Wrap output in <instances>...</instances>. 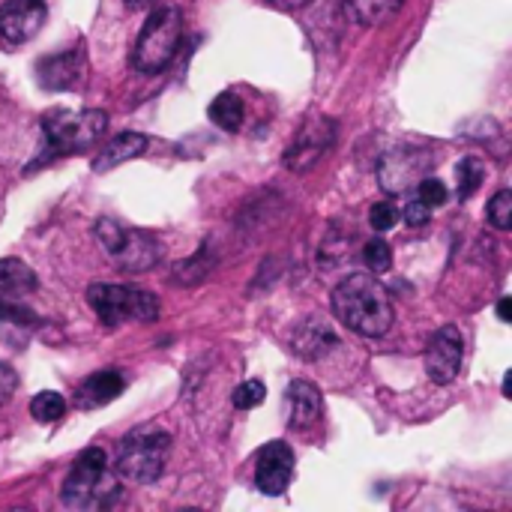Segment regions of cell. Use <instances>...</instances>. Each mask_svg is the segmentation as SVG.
Here are the masks:
<instances>
[{
	"label": "cell",
	"mask_w": 512,
	"mask_h": 512,
	"mask_svg": "<svg viewBox=\"0 0 512 512\" xmlns=\"http://www.w3.org/2000/svg\"><path fill=\"white\" fill-rule=\"evenodd\" d=\"M336 318L363 339H381L396 321L393 297L381 279L372 273H351L333 291Z\"/></svg>",
	"instance_id": "cell-1"
},
{
	"label": "cell",
	"mask_w": 512,
	"mask_h": 512,
	"mask_svg": "<svg viewBox=\"0 0 512 512\" xmlns=\"http://www.w3.org/2000/svg\"><path fill=\"white\" fill-rule=\"evenodd\" d=\"M39 129H42V147H39V156L24 168L27 174L45 168L48 162L60 156H75L81 150H90L105 135L108 114L99 108H87V111L54 108L42 117Z\"/></svg>",
	"instance_id": "cell-2"
},
{
	"label": "cell",
	"mask_w": 512,
	"mask_h": 512,
	"mask_svg": "<svg viewBox=\"0 0 512 512\" xmlns=\"http://www.w3.org/2000/svg\"><path fill=\"white\" fill-rule=\"evenodd\" d=\"M120 495V483L108 468L105 450H84L63 480L60 498L72 510H108Z\"/></svg>",
	"instance_id": "cell-3"
},
{
	"label": "cell",
	"mask_w": 512,
	"mask_h": 512,
	"mask_svg": "<svg viewBox=\"0 0 512 512\" xmlns=\"http://www.w3.org/2000/svg\"><path fill=\"white\" fill-rule=\"evenodd\" d=\"M168 453H171V435L153 426L135 429L129 432L120 444H117V459H114V471L129 480V483H156L165 474L168 465Z\"/></svg>",
	"instance_id": "cell-4"
},
{
	"label": "cell",
	"mask_w": 512,
	"mask_h": 512,
	"mask_svg": "<svg viewBox=\"0 0 512 512\" xmlns=\"http://www.w3.org/2000/svg\"><path fill=\"white\" fill-rule=\"evenodd\" d=\"M183 36V18L177 6H156L144 21L132 48V66L144 75H156L171 66Z\"/></svg>",
	"instance_id": "cell-5"
},
{
	"label": "cell",
	"mask_w": 512,
	"mask_h": 512,
	"mask_svg": "<svg viewBox=\"0 0 512 512\" xmlns=\"http://www.w3.org/2000/svg\"><path fill=\"white\" fill-rule=\"evenodd\" d=\"M96 240L102 252L129 273H144L159 264L162 258V243L141 228H126L114 219H99L96 222Z\"/></svg>",
	"instance_id": "cell-6"
},
{
	"label": "cell",
	"mask_w": 512,
	"mask_h": 512,
	"mask_svg": "<svg viewBox=\"0 0 512 512\" xmlns=\"http://www.w3.org/2000/svg\"><path fill=\"white\" fill-rule=\"evenodd\" d=\"M87 303L105 327H120L129 321H156L159 315V300L150 291L132 285H90Z\"/></svg>",
	"instance_id": "cell-7"
},
{
	"label": "cell",
	"mask_w": 512,
	"mask_h": 512,
	"mask_svg": "<svg viewBox=\"0 0 512 512\" xmlns=\"http://www.w3.org/2000/svg\"><path fill=\"white\" fill-rule=\"evenodd\" d=\"M333 141H336V120H330V117L309 120L297 132V138L291 141V147L285 150V168L288 171H297V174L309 171L315 162H321L327 156V150L333 147Z\"/></svg>",
	"instance_id": "cell-8"
},
{
	"label": "cell",
	"mask_w": 512,
	"mask_h": 512,
	"mask_svg": "<svg viewBox=\"0 0 512 512\" xmlns=\"http://www.w3.org/2000/svg\"><path fill=\"white\" fill-rule=\"evenodd\" d=\"M432 168V156L426 150H414V147H399V150H390L381 165H378V177H381V186L384 192H393V195H402L408 192L411 186H417Z\"/></svg>",
	"instance_id": "cell-9"
},
{
	"label": "cell",
	"mask_w": 512,
	"mask_h": 512,
	"mask_svg": "<svg viewBox=\"0 0 512 512\" xmlns=\"http://www.w3.org/2000/svg\"><path fill=\"white\" fill-rule=\"evenodd\" d=\"M462 354H465V342H462V333L459 327L447 324L441 327L429 345H426V372L435 384H453L459 378V369H462Z\"/></svg>",
	"instance_id": "cell-10"
},
{
	"label": "cell",
	"mask_w": 512,
	"mask_h": 512,
	"mask_svg": "<svg viewBox=\"0 0 512 512\" xmlns=\"http://www.w3.org/2000/svg\"><path fill=\"white\" fill-rule=\"evenodd\" d=\"M294 480V453L285 441H273L258 450L255 456V486L276 498L282 495Z\"/></svg>",
	"instance_id": "cell-11"
},
{
	"label": "cell",
	"mask_w": 512,
	"mask_h": 512,
	"mask_svg": "<svg viewBox=\"0 0 512 512\" xmlns=\"http://www.w3.org/2000/svg\"><path fill=\"white\" fill-rule=\"evenodd\" d=\"M45 18V0H6L0 6V36L9 45H24L42 30Z\"/></svg>",
	"instance_id": "cell-12"
},
{
	"label": "cell",
	"mask_w": 512,
	"mask_h": 512,
	"mask_svg": "<svg viewBox=\"0 0 512 512\" xmlns=\"http://www.w3.org/2000/svg\"><path fill=\"white\" fill-rule=\"evenodd\" d=\"M36 78L45 90H81L87 78L84 48H69L60 54H45L36 63Z\"/></svg>",
	"instance_id": "cell-13"
},
{
	"label": "cell",
	"mask_w": 512,
	"mask_h": 512,
	"mask_svg": "<svg viewBox=\"0 0 512 512\" xmlns=\"http://www.w3.org/2000/svg\"><path fill=\"white\" fill-rule=\"evenodd\" d=\"M123 390H126L123 372H117V369H102V372H96V375H90V378L81 381V387H78V393H75V405H78L81 411H96V408L111 405Z\"/></svg>",
	"instance_id": "cell-14"
},
{
	"label": "cell",
	"mask_w": 512,
	"mask_h": 512,
	"mask_svg": "<svg viewBox=\"0 0 512 512\" xmlns=\"http://www.w3.org/2000/svg\"><path fill=\"white\" fill-rule=\"evenodd\" d=\"M285 402H288V426H291V429H309V426H315V423L321 420L324 402H321V393H318L315 384H309V381H294V384L288 387Z\"/></svg>",
	"instance_id": "cell-15"
},
{
	"label": "cell",
	"mask_w": 512,
	"mask_h": 512,
	"mask_svg": "<svg viewBox=\"0 0 512 512\" xmlns=\"http://www.w3.org/2000/svg\"><path fill=\"white\" fill-rule=\"evenodd\" d=\"M336 345H339V336L330 330V324H324L318 318L303 321L294 333V351L306 360H318L327 351H333Z\"/></svg>",
	"instance_id": "cell-16"
},
{
	"label": "cell",
	"mask_w": 512,
	"mask_h": 512,
	"mask_svg": "<svg viewBox=\"0 0 512 512\" xmlns=\"http://www.w3.org/2000/svg\"><path fill=\"white\" fill-rule=\"evenodd\" d=\"M144 150H147V135H141V132H123V135L111 138L102 147V153L93 159V171H111V168H117V165L141 156Z\"/></svg>",
	"instance_id": "cell-17"
},
{
	"label": "cell",
	"mask_w": 512,
	"mask_h": 512,
	"mask_svg": "<svg viewBox=\"0 0 512 512\" xmlns=\"http://www.w3.org/2000/svg\"><path fill=\"white\" fill-rule=\"evenodd\" d=\"M33 291H36V273L18 258H3L0 261V297L21 300Z\"/></svg>",
	"instance_id": "cell-18"
},
{
	"label": "cell",
	"mask_w": 512,
	"mask_h": 512,
	"mask_svg": "<svg viewBox=\"0 0 512 512\" xmlns=\"http://www.w3.org/2000/svg\"><path fill=\"white\" fill-rule=\"evenodd\" d=\"M399 6L402 0H342V9L348 12V18L363 27H375L387 21Z\"/></svg>",
	"instance_id": "cell-19"
},
{
	"label": "cell",
	"mask_w": 512,
	"mask_h": 512,
	"mask_svg": "<svg viewBox=\"0 0 512 512\" xmlns=\"http://www.w3.org/2000/svg\"><path fill=\"white\" fill-rule=\"evenodd\" d=\"M243 117H246V108H243L240 96H234V93H219V96L210 102V120H213L219 129L237 132V129L243 126Z\"/></svg>",
	"instance_id": "cell-20"
},
{
	"label": "cell",
	"mask_w": 512,
	"mask_h": 512,
	"mask_svg": "<svg viewBox=\"0 0 512 512\" xmlns=\"http://www.w3.org/2000/svg\"><path fill=\"white\" fill-rule=\"evenodd\" d=\"M63 411H66L63 396H60V393H51V390H42V393L33 396V402H30V414H33V420H39V423H57V420L63 417Z\"/></svg>",
	"instance_id": "cell-21"
},
{
	"label": "cell",
	"mask_w": 512,
	"mask_h": 512,
	"mask_svg": "<svg viewBox=\"0 0 512 512\" xmlns=\"http://www.w3.org/2000/svg\"><path fill=\"white\" fill-rule=\"evenodd\" d=\"M480 183H483V165L477 162V159H465V162H459V201H468L477 189H480Z\"/></svg>",
	"instance_id": "cell-22"
},
{
	"label": "cell",
	"mask_w": 512,
	"mask_h": 512,
	"mask_svg": "<svg viewBox=\"0 0 512 512\" xmlns=\"http://www.w3.org/2000/svg\"><path fill=\"white\" fill-rule=\"evenodd\" d=\"M363 261L369 264L372 273H387L393 267V249L384 240H372L363 246Z\"/></svg>",
	"instance_id": "cell-23"
},
{
	"label": "cell",
	"mask_w": 512,
	"mask_h": 512,
	"mask_svg": "<svg viewBox=\"0 0 512 512\" xmlns=\"http://www.w3.org/2000/svg\"><path fill=\"white\" fill-rule=\"evenodd\" d=\"M489 222H492L498 231H510V225H512V192L510 189L498 192V195L489 201Z\"/></svg>",
	"instance_id": "cell-24"
},
{
	"label": "cell",
	"mask_w": 512,
	"mask_h": 512,
	"mask_svg": "<svg viewBox=\"0 0 512 512\" xmlns=\"http://www.w3.org/2000/svg\"><path fill=\"white\" fill-rule=\"evenodd\" d=\"M234 408L237 411H252V408H258L264 399H267V390H264V384L261 381H246V384H240L237 390H234Z\"/></svg>",
	"instance_id": "cell-25"
},
{
	"label": "cell",
	"mask_w": 512,
	"mask_h": 512,
	"mask_svg": "<svg viewBox=\"0 0 512 512\" xmlns=\"http://www.w3.org/2000/svg\"><path fill=\"white\" fill-rule=\"evenodd\" d=\"M417 198H420L426 207H432V210H435V207H444V204H447V186H444L438 177H429V174H426V177L417 183Z\"/></svg>",
	"instance_id": "cell-26"
},
{
	"label": "cell",
	"mask_w": 512,
	"mask_h": 512,
	"mask_svg": "<svg viewBox=\"0 0 512 512\" xmlns=\"http://www.w3.org/2000/svg\"><path fill=\"white\" fill-rule=\"evenodd\" d=\"M399 216H402V213H399L396 201H378V204L369 210V222H372L375 231H390V228H396Z\"/></svg>",
	"instance_id": "cell-27"
},
{
	"label": "cell",
	"mask_w": 512,
	"mask_h": 512,
	"mask_svg": "<svg viewBox=\"0 0 512 512\" xmlns=\"http://www.w3.org/2000/svg\"><path fill=\"white\" fill-rule=\"evenodd\" d=\"M405 222L411 225V228H420V225H429V219H432V207H426L420 198H414V201H408V207H405Z\"/></svg>",
	"instance_id": "cell-28"
},
{
	"label": "cell",
	"mask_w": 512,
	"mask_h": 512,
	"mask_svg": "<svg viewBox=\"0 0 512 512\" xmlns=\"http://www.w3.org/2000/svg\"><path fill=\"white\" fill-rule=\"evenodd\" d=\"M15 387H18V375L6 363H0V408L12 399Z\"/></svg>",
	"instance_id": "cell-29"
},
{
	"label": "cell",
	"mask_w": 512,
	"mask_h": 512,
	"mask_svg": "<svg viewBox=\"0 0 512 512\" xmlns=\"http://www.w3.org/2000/svg\"><path fill=\"white\" fill-rule=\"evenodd\" d=\"M267 3H273V6H279V9H303V6L312 3V0H267Z\"/></svg>",
	"instance_id": "cell-30"
},
{
	"label": "cell",
	"mask_w": 512,
	"mask_h": 512,
	"mask_svg": "<svg viewBox=\"0 0 512 512\" xmlns=\"http://www.w3.org/2000/svg\"><path fill=\"white\" fill-rule=\"evenodd\" d=\"M510 309H512V300L510 297H504V300H501V306H498V318H501V321H510Z\"/></svg>",
	"instance_id": "cell-31"
},
{
	"label": "cell",
	"mask_w": 512,
	"mask_h": 512,
	"mask_svg": "<svg viewBox=\"0 0 512 512\" xmlns=\"http://www.w3.org/2000/svg\"><path fill=\"white\" fill-rule=\"evenodd\" d=\"M126 6H132V9H150L156 0H123Z\"/></svg>",
	"instance_id": "cell-32"
}]
</instances>
